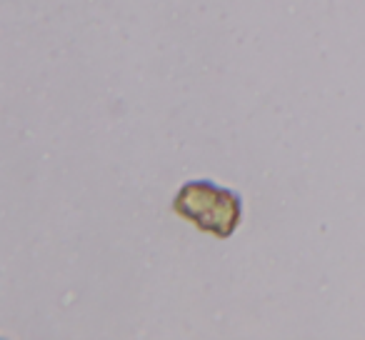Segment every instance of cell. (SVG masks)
<instances>
[{
    "label": "cell",
    "instance_id": "obj_1",
    "mask_svg": "<svg viewBox=\"0 0 365 340\" xmlns=\"http://www.w3.org/2000/svg\"><path fill=\"white\" fill-rule=\"evenodd\" d=\"M173 210L198 230L230 238L243 218V200L235 190L215 185L213 180H190L173 198Z\"/></svg>",
    "mask_w": 365,
    "mask_h": 340
}]
</instances>
